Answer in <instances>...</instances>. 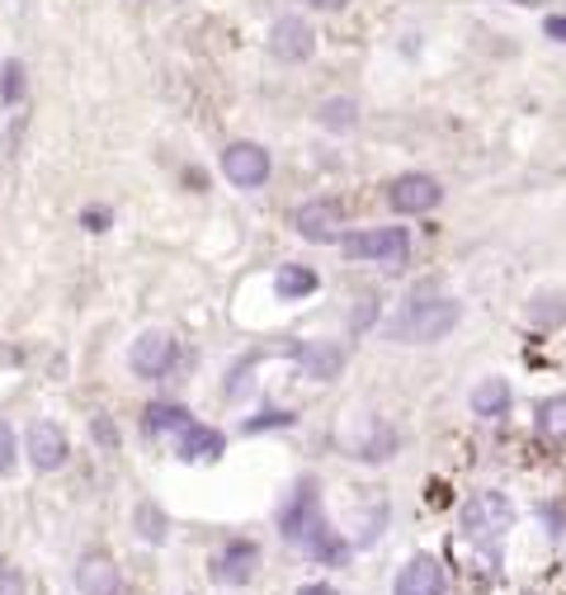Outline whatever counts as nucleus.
I'll use <instances>...</instances> for the list:
<instances>
[{
    "label": "nucleus",
    "mask_w": 566,
    "mask_h": 595,
    "mask_svg": "<svg viewBox=\"0 0 566 595\" xmlns=\"http://www.w3.org/2000/svg\"><path fill=\"white\" fill-rule=\"evenodd\" d=\"M459 322H463V307L453 303V298L420 293L383 326V336L397 340V346H434V340H444Z\"/></svg>",
    "instance_id": "f257e3e1"
},
{
    "label": "nucleus",
    "mask_w": 566,
    "mask_h": 595,
    "mask_svg": "<svg viewBox=\"0 0 566 595\" xmlns=\"http://www.w3.org/2000/svg\"><path fill=\"white\" fill-rule=\"evenodd\" d=\"M459 529H463V539L467 543H477V548H496L500 539L514 529V506H510V496L506 492H472L463 501V510H459Z\"/></svg>",
    "instance_id": "f03ea898"
},
{
    "label": "nucleus",
    "mask_w": 566,
    "mask_h": 595,
    "mask_svg": "<svg viewBox=\"0 0 566 595\" xmlns=\"http://www.w3.org/2000/svg\"><path fill=\"white\" fill-rule=\"evenodd\" d=\"M344 260L354 265H383V270H401L411 260V232L406 227H364L340 237Z\"/></svg>",
    "instance_id": "7ed1b4c3"
},
{
    "label": "nucleus",
    "mask_w": 566,
    "mask_h": 595,
    "mask_svg": "<svg viewBox=\"0 0 566 595\" xmlns=\"http://www.w3.org/2000/svg\"><path fill=\"white\" fill-rule=\"evenodd\" d=\"M326 529V515H321V496H317V478H303L297 482V492L288 496V506L279 510V535L307 548Z\"/></svg>",
    "instance_id": "20e7f679"
},
{
    "label": "nucleus",
    "mask_w": 566,
    "mask_h": 595,
    "mask_svg": "<svg viewBox=\"0 0 566 595\" xmlns=\"http://www.w3.org/2000/svg\"><path fill=\"white\" fill-rule=\"evenodd\" d=\"M387 203L397 209L401 217H420V213H434L439 203H444V184L434 176H424V170H406L387 184Z\"/></svg>",
    "instance_id": "39448f33"
},
{
    "label": "nucleus",
    "mask_w": 566,
    "mask_h": 595,
    "mask_svg": "<svg viewBox=\"0 0 566 595\" xmlns=\"http://www.w3.org/2000/svg\"><path fill=\"white\" fill-rule=\"evenodd\" d=\"M176 359H180V346H176V336H166V332H142L133 346H128V369L137 373V379H166L170 369H176Z\"/></svg>",
    "instance_id": "423d86ee"
},
{
    "label": "nucleus",
    "mask_w": 566,
    "mask_h": 595,
    "mask_svg": "<svg viewBox=\"0 0 566 595\" xmlns=\"http://www.w3.org/2000/svg\"><path fill=\"white\" fill-rule=\"evenodd\" d=\"M293 227H297V237L312 242V246H336L344 237V209H340V199H312L297 209L293 217Z\"/></svg>",
    "instance_id": "0eeeda50"
},
{
    "label": "nucleus",
    "mask_w": 566,
    "mask_h": 595,
    "mask_svg": "<svg viewBox=\"0 0 566 595\" xmlns=\"http://www.w3.org/2000/svg\"><path fill=\"white\" fill-rule=\"evenodd\" d=\"M270 170H274V161L260 143H227L223 147V176L236 190H260V184L270 180Z\"/></svg>",
    "instance_id": "6e6552de"
},
{
    "label": "nucleus",
    "mask_w": 566,
    "mask_h": 595,
    "mask_svg": "<svg viewBox=\"0 0 566 595\" xmlns=\"http://www.w3.org/2000/svg\"><path fill=\"white\" fill-rule=\"evenodd\" d=\"M24 453L38 473H57V468H67V459H71V440L57 420H34V426L24 430Z\"/></svg>",
    "instance_id": "1a4fd4ad"
},
{
    "label": "nucleus",
    "mask_w": 566,
    "mask_h": 595,
    "mask_svg": "<svg viewBox=\"0 0 566 595\" xmlns=\"http://www.w3.org/2000/svg\"><path fill=\"white\" fill-rule=\"evenodd\" d=\"M270 53L279 61H307L317 53V29H312L303 14H279L270 29Z\"/></svg>",
    "instance_id": "9d476101"
},
{
    "label": "nucleus",
    "mask_w": 566,
    "mask_h": 595,
    "mask_svg": "<svg viewBox=\"0 0 566 595\" xmlns=\"http://www.w3.org/2000/svg\"><path fill=\"white\" fill-rule=\"evenodd\" d=\"M283 355H288L312 383H330V379H340V369H344V350L336 340H303V346H283Z\"/></svg>",
    "instance_id": "9b49d317"
},
{
    "label": "nucleus",
    "mask_w": 566,
    "mask_h": 595,
    "mask_svg": "<svg viewBox=\"0 0 566 595\" xmlns=\"http://www.w3.org/2000/svg\"><path fill=\"white\" fill-rule=\"evenodd\" d=\"M444 562L430 558V553H416L406 568L397 572V586H392V595H444Z\"/></svg>",
    "instance_id": "f8f14e48"
},
{
    "label": "nucleus",
    "mask_w": 566,
    "mask_h": 595,
    "mask_svg": "<svg viewBox=\"0 0 566 595\" xmlns=\"http://www.w3.org/2000/svg\"><path fill=\"white\" fill-rule=\"evenodd\" d=\"M256 562H260V548L250 543V539H236V543H227L223 553L213 558V576H217V582L241 586V582H250V576H256Z\"/></svg>",
    "instance_id": "ddd939ff"
},
{
    "label": "nucleus",
    "mask_w": 566,
    "mask_h": 595,
    "mask_svg": "<svg viewBox=\"0 0 566 595\" xmlns=\"http://www.w3.org/2000/svg\"><path fill=\"white\" fill-rule=\"evenodd\" d=\"M223 449H227V440H223V430H213V426H184L180 435H176V453L184 463H213V459H223Z\"/></svg>",
    "instance_id": "4468645a"
},
{
    "label": "nucleus",
    "mask_w": 566,
    "mask_h": 595,
    "mask_svg": "<svg viewBox=\"0 0 566 595\" xmlns=\"http://www.w3.org/2000/svg\"><path fill=\"white\" fill-rule=\"evenodd\" d=\"M118 562L104 553H90L76 562V591L81 595H118Z\"/></svg>",
    "instance_id": "2eb2a0df"
},
{
    "label": "nucleus",
    "mask_w": 566,
    "mask_h": 595,
    "mask_svg": "<svg viewBox=\"0 0 566 595\" xmlns=\"http://www.w3.org/2000/svg\"><path fill=\"white\" fill-rule=\"evenodd\" d=\"M317 270L312 265H297V260H288V265H279L274 270V298L279 303H303V298H312L317 293Z\"/></svg>",
    "instance_id": "dca6fc26"
},
{
    "label": "nucleus",
    "mask_w": 566,
    "mask_h": 595,
    "mask_svg": "<svg viewBox=\"0 0 566 595\" xmlns=\"http://www.w3.org/2000/svg\"><path fill=\"white\" fill-rule=\"evenodd\" d=\"M184 426H194V412L180 402H151L147 412H142V430L151 435V440H161V435H180Z\"/></svg>",
    "instance_id": "f3484780"
},
{
    "label": "nucleus",
    "mask_w": 566,
    "mask_h": 595,
    "mask_svg": "<svg viewBox=\"0 0 566 595\" xmlns=\"http://www.w3.org/2000/svg\"><path fill=\"white\" fill-rule=\"evenodd\" d=\"M472 416H482V420H500L510 412V402H514V393H510V383L506 379H482L477 388H472Z\"/></svg>",
    "instance_id": "a211bd4d"
},
{
    "label": "nucleus",
    "mask_w": 566,
    "mask_h": 595,
    "mask_svg": "<svg viewBox=\"0 0 566 595\" xmlns=\"http://www.w3.org/2000/svg\"><path fill=\"white\" fill-rule=\"evenodd\" d=\"M317 123H321V128H330V133H350L359 123V104L350 96H330L317 109Z\"/></svg>",
    "instance_id": "6ab92c4d"
},
{
    "label": "nucleus",
    "mask_w": 566,
    "mask_h": 595,
    "mask_svg": "<svg viewBox=\"0 0 566 595\" xmlns=\"http://www.w3.org/2000/svg\"><path fill=\"white\" fill-rule=\"evenodd\" d=\"M539 435L547 445H566V393L539 402Z\"/></svg>",
    "instance_id": "aec40b11"
},
{
    "label": "nucleus",
    "mask_w": 566,
    "mask_h": 595,
    "mask_svg": "<svg viewBox=\"0 0 566 595\" xmlns=\"http://www.w3.org/2000/svg\"><path fill=\"white\" fill-rule=\"evenodd\" d=\"M133 520H137V539H147V543H166V535H170V520H166V510L156 506V501H142Z\"/></svg>",
    "instance_id": "412c9836"
},
{
    "label": "nucleus",
    "mask_w": 566,
    "mask_h": 595,
    "mask_svg": "<svg viewBox=\"0 0 566 595\" xmlns=\"http://www.w3.org/2000/svg\"><path fill=\"white\" fill-rule=\"evenodd\" d=\"M29 96V71L20 57H10L5 67H0V104H20Z\"/></svg>",
    "instance_id": "4be33fe9"
},
{
    "label": "nucleus",
    "mask_w": 566,
    "mask_h": 595,
    "mask_svg": "<svg viewBox=\"0 0 566 595\" xmlns=\"http://www.w3.org/2000/svg\"><path fill=\"white\" fill-rule=\"evenodd\" d=\"M392 453H397V435H392L387 426H373L369 440L354 449V459H364V463H383V459H392Z\"/></svg>",
    "instance_id": "5701e85b"
},
{
    "label": "nucleus",
    "mask_w": 566,
    "mask_h": 595,
    "mask_svg": "<svg viewBox=\"0 0 566 595\" xmlns=\"http://www.w3.org/2000/svg\"><path fill=\"white\" fill-rule=\"evenodd\" d=\"M529 317H533V326H562V322H566V298H562V293H543V298H533Z\"/></svg>",
    "instance_id": "b1692460"
},
{
    "label": "nucleus",
    "mask_w": 566,
    "mask_h": 595,
    "mask_svg": "<svg viewBox=\"0 0 566 595\" xmlns=\"http://www.w3.org/2000/svg\"><path fill=\"white\" fill-rule=\"evenodd\" d=\"M14 463H20V435H14L10 420H0V478H10Z\"/></svg>",
    "instance_id": "393cba45"
},
{
    "label": "nucleus",
    "mask_w": 566,
    "mask_h": 595,
    "mask_svg": "<svg viewBox=\"0 0 566 595\" xmlns=\"http://www.w3.org/2000/svg\"><path fill=\"white\" fill-rule=\"evenodd\" d=\"M90 435H94V445H100L104 453H114L118 440H123L118 426H114V416H104V412H94V416H90Z\"/></svg>",
    "instance_id": "a878e982"
},
{
    "label": "nucleus",
    "mask_w": 566,
    "mask_h": 595,
    "mask_svg": "<svg viewBox=\"0 0 566 595\" xmlns=\"http://www.w3.org/2000/svg\"><path fill=\"white\" fill-rule=\"evenodd\" d=\"M283 426H293V412H274V406H270V412H260V416H250V420H246V430H250V435H260V430H283Z\"/></svg>",
    "instance_id": "bb28decb"
},
{
    "label": "nucleus",
    "mask_w": 566,
    "mask_h": 595,
    "mask_svg": "<svg viewBox=\"0 0 566 595\" xmlns=\"http://www.w3.org/2000/svg\"><path fill=\"white\" fill-rule=\"evenodd\" d=\"M81 223H86V232H109V227H114V213L94 203V209H86V213H81Z\"/></svg>",
    "instance_id": "cd10ccee"
},
{
    "label": "nucleus",
    "mask_w": 566,
    "mask_h": 595,
    "mask_svg": "<svg viewBox=\"0 0 566 595\" xmlns=\"http://www.w3.org/2000/svg\"><path fill=\"white\" fill-rule=\"evenodd\" d=\"M0 595H24V572L20 568H0Z\"/></svg>",
    "instance_id": "c85d7f7f"
},
{
    "label": "nucleus",
    "mask_w": 566,
    "mask_h": 595,
    "mask_svg": "<svg viewBox=\"0 0 566 595\" xmlns=\"http://www.w3.org/2000/svg\"><path fill=\"white\" fill-rule=\"evenodd\" d=\"M543 34L553 38V43H566V14H547V20H543Z\"/></svg>",
    "instance_id": "c756f323"
},
{
    "label": "nucleus",
    "mask_w": 566,
    "mask_h": 595,
    "mask_svg": "<svg viewBox=\"0 0 566 595\" xmlns=\"http://www.w3.org/2000/svg\"><path fill=\"white\" fill-rule=\"evenodd\" d=\"M303 5H312V10H344L350 0H303Z\"/></svg>",
    "instance_id": "7c9ffc66"
},
{
    "label": "nucleus",
    "mask_w": 566,
    "mask_h": 595,
    "mask_svg": "<svg viewBox=\"0 0 566 595\" xmlns=\"http://www.w3.org/2000/svg\"><path fill=\"white\" fill-rule=\"evenodd\" d=\"M297 595H340V591H336V586H326V582H312V586H303Z\"/></svg>",
    "instance_id": "2f4dec72"
},
{
    "label": "nucleus",
    "mask_w": 566,
    "mask_h": 595,
    "mask_svg": "<svg viewBox=\"0 0 566 595\" xmlns=\"http://www.w3.org/2000/svg\"><path fill=\"white\" fill-rule=\"evenodd\" d=\"M184 184H194V194H203V184L208 180H203V170H184Z\"/></svg>",
    "instance_id": "473e14b6"
}]
</instances>
